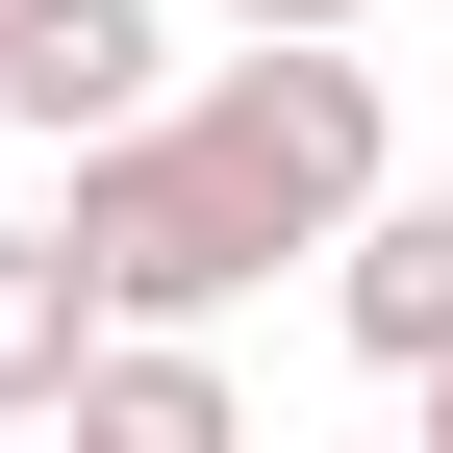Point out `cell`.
<instances>
[{
    "mask_svg": "<svg viewBox=\"0 0 453 453\" xmlns=\"http://www.w3.org/2000/svg\"><path fill=\"white\" fill-rule=\"evenodd\" d=\"M151 101H177V26H151V0H0V127L101 151V127H151Z\"/></svg>",
    "mask_w": 453,
    "mask_h": 453,
    "instance_id": "obj_2",
    "label": "cell"
},
{
    "mask_svg": "<svg viewBox=\"0 0 453 453\" xmlns=\"http://www.w3.org/2000/svg\"><path fill=\"white\" fill-rule=\"evenodd\" d=\"M353 202H378V50H353V26H252L202 101H151V127H101V151H76V252L127 277L151 327L252 303V277H277V252H327Z\"/></svg>",
    "mask_w": 453,
    "mask_h": 453,
    "instance_id": "obj_1",
    "label": "cell"
},
{
    "mask_svg": "<svg viewBox=\"0 0 453 453\" xmlns=\"http://www.w3.org/2000/svg\"><path fill=\"white\" fill-rule=\"evenodd\" d=\"M403 403H428V453H453V353H428V378H403Z\"/></svg>",
    "mask_w": 453,
    "mask_h": 453,
    "instance_id": "obj_7",
    "label": "cell"
},
{
    "mask_svg": "<svg viewBox=\"0 0 453 453\" xmlns=\"http://www.w3.org/2000/svg\"><path fill=\"white\" fill-rule=\"evenodd\" d=\"M226 26H378V0H226Z\"/></svg>",
    "mask_w": 453,
    "mask_h": 453,
    "instance_id": "obj_6",
    "label": "cell"
},
{
    "mask_svg": "<svg viewBox=\"0 0 453 453\" xmlns=\"http://www.w3.org/2000/svg\"><path fill=\"white\" fill-rule=\"evenodd\" d=\"M76 428H101V453H226V353L127 303V327H101V378H76Z\"/></svg>",
    "mask_w": 453,
    "mask_h": 453,
    "instance_id": "obj_5",
    "label": "cell"
},
{
    "mask_svg": "<svg viewBox=\"0 0 453 453\" xmlns=\"http://www.w3.org/2000/svg\"><path fill=\"white\" fill-rule=\"evenodd\" d=\"M101 327H127V277L76 252V202H50V226H0V428H76Z\"/></svg>",
    "mask_w": 453,
    "mask_h": 453,
    "instance_id": "obj_3",
    "label": "cell"
},
{
    "mask_svg": "<svg viewBox=\"0 0 453 453\" xmlns=\"http://www.w3.org/2000/svg\"><path fill=\"white\" fill-rule=\"evenodd\" d=\"M327 327H353L378 378H428L453 353V202H353L327 226Z\"/></svg>",
    "mask_w": 453,
    "mask_h": 453,
    "instance_id": "obj_4",
    "label": "cell"
}]
</instances>
